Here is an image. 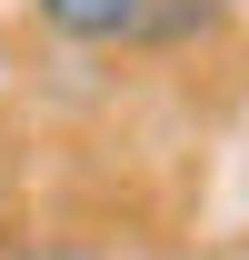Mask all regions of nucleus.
<instances>
[{
    "instance_id": "obj_3",
    "label": "nucleus",
    "mask_w": 249,
    "mask_h": 260,
    "mask_svg": "<svg viewBox=\"0 0 249 260\" xmlns=\"http://www.w3.org/2000/svg\"><path fill=\"white\" fill-rule=\"evenodd\" d=\"M0 260H100V250H70V240H20V250H0Z\"/></svg>"
},
{
    "instance_id": "obj_2",
    "label": "nucleus",
    "mask_w": 249,
    "mask_h": 260,
    "mask_svg": "<svg viewBox=\"0 0 249 260\" xmlns=\"http://www.w3.org/2000/svg\"><path fill=\"white\" fill-rule=\"evenodd\" d=\"M219 20H229V0H140V30H130V40H150V50H180V40L219 30Z\"/></svg>"
},
{
    "instance_id": "obj_1",
    "label": "nucleus",
    "mask_w": 249,
    "mask_h": 260,
    "mask_svg": "<svg viewBox=\"0 0 249 260\" xmlns=\"http://www.w3.org/2000/svg\"><path fill=\"white\" fill-rule=\"evenodd\" d=\"M40 10V30H60V40H130L140 30V0H30Z\"/></svg>"
}]
</instances>
